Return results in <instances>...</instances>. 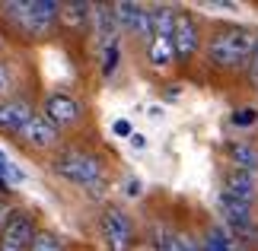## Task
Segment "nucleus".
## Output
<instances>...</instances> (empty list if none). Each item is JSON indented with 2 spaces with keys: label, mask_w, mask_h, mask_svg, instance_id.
<instances>
[{
  "label": "nucleus",
  "mask_w": 258,
  "mask_h": 251,
  "mask_svg": "<svg viewBox=\"0 0 258 251\" xmlns=\"http://www.w3.org/2000/svg\"><path fill=\"white\" fill-rule=\"evenodd\" d=\"M258 48V35L245 26H226L217 29L207 42V61L223 70H239L249 67V57Z\"/></svg>",
  "instance_id": "obj_2"
},
{
  "label": "nucleus",
  "mask_w": 258,
  "mask_h": 251,
  "mask_svg": "<svg viewBox=\"0 0 258 251\" xmlns=\"http://www.w3.org/2000/svg\"><path fill=\"white\" fill-rule=\"evenodd\" d=\"M42 115H45L57 130H61V127H74V124H80V118H83V105L77 102L74 96H67V93H51V96L45 99Z\"/></svg>",
  "instance_id": "obj_8"
},
{
  "label": "nucleus",
  "mask_w": 258,
  "mask_h": 251,
  "mask_svg": "<svg viewBox=\"0 0 258 251\" xmlns=\"http://www.w3.org/2000/svg\"><path fill=\"white\" fill-rule=\"evenodd\" d=\"M38 235L35 219L26 210H10L4 229H0V251H29Z\"/></svg>",
  "instance_id": "obj_6"
},
{
  "label": "nucleus",
  "mask_w": 258,
  "mask_h": 251,
  "mask_svg": "<svg viewBox=\"0 0 258 251\" xmlns=\"http://www.w3.org/2000/svg\"><path fill=\"white\" fill-rule=\"evenodd\" d=\"M230 121H233L236 127H252V124L258 121V108H252V105H245V108H236Z\"/></svg>",
  "instance_id": "obj_18"
},
{
  "label": "nucleus",
  "mask_w": 258,
  "mask_h": 251,
  "mask_svg": "<svg viewBox=\"0 0 258 251\" xmlns=\"http://www.w3.org/2000/svg\"><path fill=\"white\" fill-rule=\"evenodd\" d=\"M112 13H115L118 32L144 38V42L153 38V10H147L144 4H131V0H124V4H112Z\"/></svg>",
  "instance_id": "obj_7"
},
{
  "label": "nucleus",
  "mask_w": 258,
  "mask_h": 251,
  "mask_svg": "<svg viewBox=\"0 0 258 251\" xmlns=\"http://www.w3.org/2000/svg\"><path fill=\"white\" fill-rule=\"evenodd\" d=\"M245 70H249V79H252V86L258 89V48L252 51V57H249V67H245Z\"/></svg>",
  "instance_id": "obj_22"
},
{
  "label": "nucleus",
  "mask_w": 258,
  "mask_h": 251,
  "mask_svg": "<svg viewBox=\"0 0 258 251\" xmlns=\"http://www.w3.org/2000/svg\"><path fill=\"white\" fill-rule=\"evenodd\" d=\"M223 191H226V194H233L236 200L255 204V200H258V175L239 172V169H230L226 178H223Z\"/></svg>",
  "instance_id": "obj_13"
},
{
  "label": "nucleus",
  "mask_w": 258,
  "mask_h": 251,
  "mask_svg": "<svg viewBox=\"0 0 258 251\" xmlns=\"http://www.w3.org/2000/svg\"><path fill=\"white\" fill-rule=\"evenodd\" d=\"M115 134H118V137H134V127H131V121L118 118V121H115Z\"/></svg>",
  "instance_id": "obj_23"
},
{
  "label": "nucleus",
  "mask_w": 258,
  "mask_h": 251,
  "mask_svg": "<svg viewBox=\"0 0 258 251\" xmlns=\"http://www.w3.org/2000/svg\"><path fill=\"white\" fill-rule=\"evenodd\" d=\"M29 251H64V245L57 242V238L51 235V232H38L35 235V242H32V248Z\"/></svg>",
  "instance_id": "obj_19"
},
{
  "label": "nucleus",
  "mask_w": 258,
  "mask_h": 251,
  "mask_svg": "<svg viewBox=\"0 0 258 251\" xmlns=\"http://www.w3.org/2000/svg\"><path fill=\"white\" fill-rule=\"evenodd\" d=\"M89 23L96 29V38L99 45L108 48L118 42V23H115V13H112V4H89Z\"/></svg>",
  "instance_id": "obj_11"
},
{
  "label": "nucleus",
  "mask_w": 258,
  "mask_h": 251,
  "mask_svg": "<svg viewBox=\"0 0 258 251\" xmlns=\"http://www.w3.org/2000/svg\"><path fill=\"white\" fill-rule=\"evenodd\" d=\"M217 204H220L223 223L230 226V232L239 238V242H255L258 245V216H255V204H245V200H236L233 194L220 191L217 194Z\"/></svg>",
  "instance_id": "obj_4"
},
{
  "label": "nucleus",
  "mask_w": 258,
  "mask_h": 251,
  "mask_svg": "<svg viewBox=\"0 0 258 251\" xmlns=\"http://www.w3.org/2000/svg\"><path fill=\"white\" fill-rule=\"evenodd\" d=\"M32 118H35V112L26 99H7V102H0V130L19 134Z\"/></svg>",
  "instance_id": "obj_12"
},
{
  "label": "nucleus",
  "mask_w": 258,
  "mask_h": 251,
  "mask_svg": "<svg viewBox=\"0 0 258 251\" xmlns=\"http://www.w3.org/2000/svg\"><path fill=\"white\" fill-rule=\"evenodd\" d=\"M124 191H127V197H137V194H141V182H137V178H127Z\"/></svg>",
  "instance_id": "obj_24"
},
{
  "label": "nucleus",
  "mask_w": 258,
  "mask_h": 251,
  "mask_svg": "<svg viewBox=\"0 0 258 251\" xmlns=\"http://www.w3.org/2000/svg\"><path fill=\"white\" fill-rule=\"evenodd\" d=\"M7 19L16 26V32L26 38H48L61 23V4L57 0H10L4 4Z\"/></svg>",
  "instance_id": "obj_3"
},
{
  "label": "nucleus",
  "mask_w": 258,
  "mask_h": 251,
  "mask_svg": "<svg viewBox=\"0 0 258 251\" xmlns=\"http://www.w3.org/2000/svg\"><path fill=\"white\" fill-rule=\"evenodd\" d=\"M7 216H10V210H7V204L0 200V229H4V223H7Z\"/></svg>",
  "instance_id": "obj_26"
},
{
  "label": "nucleus",
  "mask_w": 258,
  "mask_h": 251,
  "mask_svg": "<svg viewBox=\"0 0 258 251\" xmlns=\"http://www.w3.org/2000/svg\"><path fill=\"white\" fill-rule=\"evenodd\" d=\"M172 45H175V61H188V57H195L198 48H201V29H198V19L191 13H185V10H178V16H175Z\"/></svg>",
  "instance_id": "obj_9"
},
{
  "label": "nucleus",
  "mask_w": 258,
  "mask_h": 251,
  "mask_svg": "<svg viewBox=\"0 0 258 251\" xmlns=\"http://www.w3.org/2000/svg\"><path fill=\"white\" fill-rule=\"evenodd\" d=\"M230 162L239 172L258 175V146H252L249 140H236V143H230Z\"/></svg>",
  "instance_id": "obj_14"
},
{
  "label": "nucleus",
  "mask_w": 258,
  "mask_h": 251,
  "mask_svg": "<svg viewBox=\"0 0 258 251\" xmlns=\"http://www.w3.org/2000/svg\"><path fill=\"white\" fill-rule=\"evenodd\" d=\"M54 172L64 178V182H71L77 188H86L89 194H102L105 188V162L102 156L89 153L83 146H64L61 153L54 156Z\"/></svg>",
  "instance_id": "obj_1"
},
{
  "label": "nucleus",
  "mask_w": 258,
  "mask_h": 251,
  "mask_svg": "<svg viewBox=\"0 0 258 251\" xmlns=\"http://www.w3.org/2000/svg\"><path fill=\"white\" fill-rule=\"evenodd\" d=\"M118 61H121V45H108V48H102V73L105 76H112L115 73V67H118Z\"/></svg>",
  "instance_id": "obj_17"
},
{
  "label": "nucleus",
  "mask_w": 258,
  "mask_h": 251,
  "mask_svg": "<svg viewBox=\"0 0 258 251\" xmlns=\"http://www.w3.org/2000/svg\"><path fill=\"white\" fill-rule=\"evenodd\" d=\"M61 23L83 32L89 23V4H61Z\"/></svg>",
  "instance_id": "obj_15"
},
{
  "label": "nucleus",
  "mask_w": 258,
  "mask_h": 251,
  "mask_svg": "<svg viewBox=\"0 0 258 251\" xmlns=\"http://www.w3.org/2000/svg\"><path fill=\"white\" fill-rule=\"evenodd\" d=\"M160 251H198L195 242L188 235H178V232H163L160 235Z\"/></svg>",
  "instance_id": "obj_16"
},
{
  "label": "nucleus",
  "mask_w": 258,
  "mask_h": 251,
  "mask_svg": "<svg viewBox=\"0 0 258 251\" xmlns=\"http://www.w3.org/2000/svg\"><path fill=\"white\" fill-rule=\"evenodd\" d=\"M19 137H23V143L35 146V149H54L61 143V130H57L42 112H35V118L29 121L23 130H19Z\"/></svg>",
  "instance_id": "obj_10"
},
{
  "label": "nucleus",
  "mask_w": 258,
  "mask_h": 251,
  "mask_svg": "<svg viewBox=\"0 0 258 251\" xmlns=\"http://www.w3.org/2000/svg\"><path fill=\"white\" fill-rule=\"evenodd\" d=\"M99 232L108 251H131L134 248V223L121 207H108L99 216Z\"/></svg>",
  "instance_id": "obj_5"
},
{
  "label": "nucleus",
  "mask_w": 258,
  "mask_h": 251,
  "mask_svg": "<svg viewBox=\"0 0 258 251\" xmlns=\"http://www.w3.org/2000/svg\"><path fill=\"white\" fill-rule=\"evenodd\" d=\"M10 89H13V67H10L4 57H0V96L10 93Z\"/></svg>",
  "instance_id": "obj_20"
},
{
  "label": "nucleus",
  "mask_w": 258,
  "mask_h": 251,
  "mask_svg": "<svg viewBox=\"0 0 258 251\" xmlns=\"http://www.w3.org/2000/svg\"><path fill=\"white\" fill-rule=\"evenodd\" d=\"M131 143H134V149H144V146H147V140H144V134H134V137H131Z\"/></svg>",
  "instance_id": "obj_25"
},
{
  "label": "nucleus",
  "mask_w": 258,
  "mask_h": 251,
  "mask_svg": "<svg viewBox=\"0 0 258 251\" xmlns=\"http://www.w3.org/2000/svg\"><path fill=\"white\" fill-rule=\"evenodd\" d=\"M0 175H4V178H13V182H23V172H16V169L10 165V159H7L4 149H0Z\"/></svg>",
  "instance_id": "obj_21"
}]
</instances>
